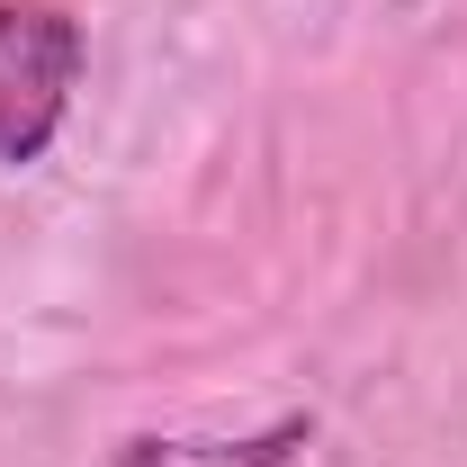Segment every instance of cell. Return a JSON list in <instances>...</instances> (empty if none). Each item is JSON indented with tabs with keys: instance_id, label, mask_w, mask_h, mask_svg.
I'll return each instance as SVG.
<instances>
[{
	"instance_id": "obj_1",
	"label": "cell",
	"mask_w": 467,
	"mask_h": 467,
	"mask_svg": "<svg viewBox=\"0 0 467 467\" xmlns=\"http://www.w3.org/2000/svg\"><path fill=\"white\" fill-rule=\"evenodd\" d=\"M81 18L63 0H0V171H36L55 153L81 90Z\"/></svg>"
},
{
	"instance_id": "obj_2",
	"label": "cell",
	"mask_w": 467,
	"mask_h": 467,
	"mask_svg": "<svg viewBox=\"0 0 467 467\" xmlns=\"http://www.w3.org/2000/svg\"><path fill=\"white\" fill-rule=\"evenodd\" d=\"M315 450V413H270L261 431L234 441H162V431H126L109 467H296Z\"/></svg>"
}]
</instances>
